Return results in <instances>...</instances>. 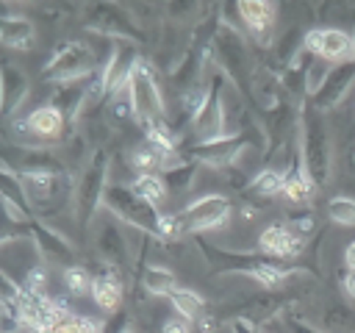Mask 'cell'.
<instances>
[{
	"instance_id": "obj_28",
	"label": "cell",
	"mask_w": 355,
	"mask_h": 333,
	"mask_svg": "<svg viewBox=\"0 0 355 333\" xmlns=\"http://www.w3.org/2000/svg\"><path fill=\"white\" fill-rule=\"evenodd\" d=\"M169 302H172V308H175V316H180V319H186V322H200L202 319V314H205V300L197 294V291H191V289H178V291H172L169 294Z\"/></svg>"
},
{
	"instance_id": "obj_37",
	"label": "cell",
	"mask_w": 355,
	"mask_h": 333,
	"mask_svg": "<svg viewBox=\"0 0 355 333\" xmlns=\"http://www.w3.org/2000/svg\"><path fill=\"white\" fill-rule=\"evenodd\" d=\"M44 280H47V275H44V266H33V269L28 272V278H25V289H31V291H39V294H42V289H44Z\"/></svg>"
},
{
	"instance_id": "obj_19",
	"label": "cell",
	"mask_w": 355,
	"mask_h": 333,
	"mask_svg": "<svg viewBox=\"0 0 355 333\" xmlns=\"http://www.w3.org/2000/svg\"><path fill=\"white\" fill-rule=\"evenodd\" d=\"M64 125H67V117H64V111L55 108L53 103L33 108V111L19 122V128L31 130V133H33L36 139H42V142H58V139L64 136Z\"/></svg>"
},
{
	"instance_id": "obj_35",
	"label": "cell",
	"mask_w": 355,
	"mask_h": 333,
	"mask_svg": "<svg viewBox=\"0 0 355 333\" xmlns=\"http://www.w3.org/2000/svg\"><path fill=\"white\" fill-rule=\"evenodd\" d=\"M286 333H327L324 327H316V325H311V322H305V319H300V316H286Z\"/></svg>"
},
{
	"instance_id": "obj_34",
	"label": "cell",
	"mask_w": 355,
	"mask_h": 333,
	"mask_svg": "<svg viewBox=\"0 0 355 333\" xmlns=\"http://www.w3.org/2000/svg\"><path fill=\"white\" fill-rule=\"evenodd\" d=\"M92 280H94V275H89V269L80 266V264H72V266L64 269V283H67V289H69L72 294L92 291Z\"/></svg>"
},
{
	"instance_id": "obj_14",
	"label": "cell",
	"mask_w": 355,
	"mask_h": 333,
	"mask_svg": "<svg viewBox=\"0 0 355 333\" xmlns=\"http://www.w3.org/2000/svg\"><path fill=\"white\" fill-rule=\"evenodd\" d=\"M247 36L258 44V47H269L272 44V31L277 22V6L269 0H241L236 6Z\"/></svg>"
},
{
	"instance_id": "obj_8",
	"label": "cell",
	"mask_w": 355,
	"mask_h": 333,
	"mask_svg": "<svg viewBox=\"0 0 355 333\" xmlns=\"http://www.w3.org/2000/svg\"><path fill=\"white\" fill-rule=\"evenodd\" d=\"M225 75H214L208 80V94L205 103L200 105V111L191 117V144H205V142H216L230 136L227 130V117H225Z\"/></svg>"
},
{
	"instance_id": "obj_43",
	"label": "cell",
	"mask_w": 355,
	"mask_h": 333,
	"mask_svg": "<svg viewBox=\"0 0 355 333\" xmlns=\"http://www.w3.org/2000/svg\"><path fill=\"white\" fill-rule=\"evenodd\" d=\"M349 161H352V166H355V147H352V153H349Z\"/></svg>"
},
{
	"instance_id": "obj_5",
	"label": "cell",
	"mask_w": 355,
	"mask_h": 333,
	"mask_svg": "<svg viewBox=\"0 0 355 333\" xmlns=\"http://www.w3.org/2000/svg\"><path fill=\"white\" fill-rule=\"evenodd\" d=\"M83 25L100 36L116 39V42H133V44H144V31L139 25V19L133 17V11H128L122 3H89L83 8Z\"/></svg>"
},
{
	"instance_id": "obj_24",
	"label": "cell",
	"mask_w": 355,
	"mask_h": 333,
	"mask_svg": "<svg viewBox=\"0 0 355 333\" xmlns=\"http://www.w3.org/2000/svg\"><path fill=\"white\" fill-rule=\"evenodd\" d=\"M58 178L61 175H19V183H22V191L28 197V205L31 211L33 208H44L47 203H53L58 197Z\"/></svg>"
},
{
	"instance_id": "obj_32",
	"label": "cell",
	"mask_w": 355,
	"mask_h": 333,
	"mask_svg": "<svg viewBox=\"0 0 355 333\" xmlns=\"http://www.w3.org/2000/svg\"><path fill=\"white\" fill-rule=\"evenodd\" d=\"M44 333H103V325L94 322V319H89V316H80V314L67 311V314H64L50 330H44Z\"/></svg>"
},
{
	"instance_id": "obj_2",
	"label": "cell",
	"mask_w": 355,
	"mask_h": 333,
	"mask_svg": "<svg viewBox=\"0 0 355 333\" xmlns=\"http://www.w3.org/2000/svg\"><path fill=\"white\" fill-rule=\"evenodd\" d=\"M214 58L222 67V75L244 94V100L252 105V78H255V58L250 56L244 31L230 19H216L214 42H211ZM255 108V105H252Z\"/></svg>"
},
{
	"instance_id": "obj_16",
	"label": "cell",
	"mask_w": 355,
	"mask_h": 333,
	"mask_svg": "<svg viewBox=\"0 0 355 333\" xmlns=\"http://www.w3.org/2000/svg\"><path fill=\"white\" fill-rule=\"evenodd\" d=\"M352 83H355V61L338 64V67H333V69H327L322 75V83L316 86V92L308 100H311L313 108H319L324 114V111L336 108L347 97V92L352 89Z\"/></svg>"
},
{
	"instance_id": "obj_26",
	"label": "cell",
	"mask_w": 355,
	"mask_h": 333,
	"mask_svg": "<svg viewBox=\"0 0 355 333\" xmlns=\"http://www.w3.org/2000/svg\"><path fill=\"white\" fill-rule=\"evenodd\" d=\"M244 194H247V197H258V200H269V197L283 194V172H277V169H272V166L258 169V172L244 183Z\"/></svg>"
},
{
	"instance_id": "obj_41",
	"label": "cell",
	"mask_w": 355,
	"mask_h": 333,
	"mask_svg": "<svg viewBox=\"0 0 355 333\" xmlns=\"http://www.w3.org/2000/svg\"><path fill=\"white\" fill-rule=\"evenodd\" d=\"M341 289L347 291L349 300H355V269H347L344 278H341Z\"/></svg>"
},
{
	"instance_id": "obj_13",
	"label": "cell",
	"mask_w": 355,
	"mask_h": 333,
	"mask_svg": "<svg viewBox=\"0 0 355 333\" xmlns=\"http://www.w3.org/2000/svg\"><path fill=\"white\" fill-rule=\"evenodd\" d=\"M139 61H141L139 58V44H133V42H116L111 47V56H108V61L103 67V83H105L108 100L116 97L119 89H128L130 75H133V69H136Z\"/></svg>"
},
{
	"instance_id": "obj_39",
	"label": "cell",
	"mask_w": 355,
	"mask_h": 333,
	"mask_svg": "<svg viewBox=\"0 0 355 333\" xmlns=\"http://www.w3.org/2000/svg\"><path fill=\"white\" fill-rule=\"evenodd\" d=\"M161 333H191V322L180 319V316H169L161 327Z\"/></svg>"
},
{
	"instance_id": "obj_29",
	"label": "cell",
	"mask_w": 355,
	"mask_h": 333,
	"mask_svg": "<svg viewBox=\"0 0 355 333\" xmlns=\"http://www.w3.org/2000/svg\"><path fill=\"white\" fill-rule=\"evenodd\" d=\"M322 327L327 333H355V308L347 302H327L322 311Z\"/></svg>"
},
{
	"instance_id": "obj_18",
	"label": "cell",
	"mask_w": 355,
	"mask_h": 333,
	"mask_svg": "<svg viewBox=\"0 0 355 333\" xmlns=\"http://www.w3.org/2000/svg\"><path fill=\"white\" fill-rule=\"evenodd\" d=\"M291 302V291H258V294H252L250 300H244V302H239L236 308H230V311H239V319H247V322H252V325H266V322H272L286 305ZM236 319V316H233Z\"/></svg>"
},
{
	"instance_id": "obj_23",
	"label": "cell",
	"mask_w": 355,
	"mask_h": 333,
	"mask_svg": "<svg viewBox=\"0 0 355 333\" xmlns=\"http://www.w3.org/2000/svg\"><path fill=\"white\" fill-rule=\"evenodd\" d=\"M0 42L6 47H14V50H31L36 42V25L22 14H3Z\"/></svg>"
},
{
	"instance_id": "obj_10",
	"label": "cell",
	"mask_w": 355,
	"mask_h": 333,
	"mask_svg": "<svg viewBox=\"0 0 355 333\" xmlns=\"http://www.w3.org/2000/svg\"><path fill=\"white\" fill-rule=\"evenodd\" d=\"M250 144H252V136L247 130H241V133H230V136L216 139V142L189 144L183 150V158H191V161L205 164V166L227 169V166H233V164L241 161V155L250 150Z\"/></svg>"
},
{
	"instance_id": "obj_6",
	"label": "cell",
	"mask_w": 355,
	"mask_h": 333,
	"mask_svg": "<svg viewBox=\"0 0 355 333\" xmlns=\"http://www.w3.org/2000/svg\"><path fill=\"white\" fill-rule=\"evenodd\" d=\"M128 97H130V108H133V119L139 128L153 125V122H166V103L158 86V78L150 67V61H139L130 83H128Z\"/></svg>"
},
{
	"instance_id": "obj_25",
	"label": "cell",
	"mask_w": 355,
	"mask_h": 333,
	"mask_svg": "<svg viewBox=\"0 0 355 333\" xmlns=\"http://www.w3.org/2000/svg\"><path fill=\"white\" fill-rule=\"evenodd\" d=\"M313 194V183L308 178V172L302 169V161H300V150H297V158L294 164L283 172V197H288L291 203H308V197Z\"/></svg>"
},
{
	"instance_id": "obj_33",
	"label": "cell",
	"mask_w": 355,
	"mask_h": 333,
	"mask_svg": "<svg viewBox=\"0 0 355 333\" xmlns=\"http://www.w3.org/2000/svg\"><path fill=\"white\" fill-rule=\"evenodd\" d=\"M327 216L330 222L341 225V228H355V200L347 194H338L327 203Z\"/></svg>"
},
{
	"instance_id": "obj_22",
	"label": "cell",
	"mask_w": 355,
	"mask_h": 333,
	"mask_svg": "<svg viewBox=\"0 0 355 333\" xmlns=\"http://www.w3.org/2000/svg\"><path fill=\"white\" fill-rule=\"evenodd\" d=\"M89 294H92V300H94L100 308L116 314L119 305H122V294H125V291H122V280L116 278V269L105 264V269L94 275V280H92V291H89Z\"/></svg>"
},
{
	"instance_id": "obj_30",
	"label": "cell",
	"mask_w": 355,
	"mask_h": 333,
	"mask_svg": "<svg viewBox=\"0 0 355 333\" xmlns=\"http://www.w3.org/2000/svg\"><path fill=\"white\" fill-rule=\"evenodd\" d=\"M197 161H191V158H178L166 172H161L164 175V183H166V189H169V194H180V191H186L191 183H194V172H197Z\"/></svg>"
},
{
	"instance_id": "obj_38",
	"label": "cell",
	"mask_w": 355,
	"mask_h": 333,
	"mask_svg": "<svg viewBox=\"0 0 355 333\" xmlns=\"http://www.w3.org/2000/svg\"><path fill=\"white\" fill-rule=\"evenodd\" d=\"M291 230L305 239V233L313 230V214H297V216H291Z\"/></svg>"
},
{
	"instance_id": "obj_4",
	"label": "cell",
	"mask_w": 355,
	"mask_h": 333,
	"mask_svg": "<svg viewBox=\"0 0 355 333\" xmlns=\"http://www.w3.org/2000/svg\"><path fill=\"white\" fill-rule=\"evenodd\" d=\"M108 189V153L103 147H97L86 164L83 172L75 183V194H72V205H75V219L80 228H86L92 222V216L97 214V208L103 205Z\"/></svg>"
},
{
	"instance_id": "obj_12",
	"label": "cell",
	"mask_w": 355,
	"mask_h": 333,
	"mask_svg": "<svg viewBox=\"0 0 355 333\" xmlns=\"http://www.w3.org/2000/svg\"><path fill=\"white\" fill-rule=\"evenodd\" d=\"M3 164H8L17 175H64L67 164L42 147H8L3 153Z\"/></svg>"
},
{
	"instance_id": "obj_1",
	"label": "cell",
	"mask_w": 355,
	"mask_h": 333,
	"mask_svg": "<svg viewBox=\"0 0 355 333\" xmlns=\"http://www.w3.org/2000/svg\"><path fill=\"white\" fill-rule=\"evenodd\" d=\"M297 133H300L297 150H300L302 169L308 172L313 189H322L333 172V144H330V130H327L324 114L319 108H313L308 97L300 103Z\"/></svg>"
},
{
	"instance_id": "obj_11",
	"label": "cell",
	"mask_w": 355,
	"mask_h": 333,
	"mask_svg": "<svg viewBox=\"0 0 355 333\" xmlns=\"http://www.w3.org/2000/svg\"><path fill=\"white\" fill-rule=\"evenodd\" d=\"M302 50L338 67L355 61V36L341 28H311L302 36Z\"/></svg>"
},
{
	"instance_id": "obj_40",
	"label": "cell",
	"mask_w": 355,
	"mask_h": 333,
	"mask_svg": "<svg viewBox=\"0 0 355 333\" xmlns=\"http://www.w3.org/2000/svg\"><path fill=\"white\" fill-rule=\"evenodd\" d=\"M230 333H261V327L258 325H252V322H247V319H233L230 322Z\"/></svg>"
},
{
	"instance_id": "obj_44",
	"label": "cell",
	"mask_w": 355,
	"mask_h": 333,
	"mask_svg": "<svg viewBox=\"0 0 355 333\" xmlns=\"http://www.w3.org/2000/svg\"><path fill=\"white\" fill-rule=\"evenodd\" d=\"M122 333H133V327H130V325H128V327H125V330H122Z\"/></svg>"
},
{
	"instance_id": "obj_20",
	"label": "cell",
	"mask_w": 355,
	"mask_h": 333,
	"mask_svg": "<svg viewBox=\"0 0 355 333\" xmlns=\"http://www.w3.org/2000/svg\"><path fill=\"white\" fill-rule=\"evenodd\" d=\"M97 253L103 255V261L114 269H125L130 264V247H128V239L122 233V228L116 222H105L100 230H97Z\"/></svg>"
},
{
	"instance_id": "obj_15",
	"label": "cell",
	"mask_w": 355,
	"mask_h": 333,
	"mask_svg": "<svg viewBox=\"0 0 355 333\" xmlns=\"http://www.w3.org/2000/svg\"><path fill=\"white\" fill-rule=\"evenodd\" d=\"M28 233H31V239H33V244H36V253H39V258H42L44 264H50V266H64V269L72 266V261H75V247H72V241H69L64 233H58L55 228L39 222V219L28 228Z\"/></svg>"
},
{
	"instance_id": "obj_7",
	"label": "cell",
	"mask_w": 355,
	"mask_h": 333,
	"mask_svg": "<svg viewBox=\"0 0 355 333\" xmlns=\"http://www.w3.org/2000/svg\"><path fill=\"white\" fill-rule=\"evenodd\" d=\"M97 69L100 67L94 64L92 47H86L78 39H69V42L55 44V50L50 53V58L42 69V78L64 86V83H78L80 78H92Z\"/></svg>"
},
{
	"instance_id": "obj_36",
	"label": "cell",
	"mask_w": 355,
	"mask_h": 333,
	"mask_svg": "<svg viewBox=\"0 0 355 333\" xmlns=\"http://www.w3.org/2000/svg\"><path fill=\"white\" fill-rule=\"evenodd\" d=\"M194 11H197L194 3H169V6H166V14L172 17V22H175V19L183 22V19H186L189 14H194Z\"/></svg>"
},
{
	"instance_id": "obj_3",
	"label": "cell",
	"mask_w": 355,
	"mask_h": 333,
	"mask_svg": "<svg viewBox=\"0 0 355 333\" xmlns=\"http://www.w3.org/2000/svg\"><path fill=\"white\" fill-rule=\"evenodd\" d=\"M103 205L116 219H122L125 225L136 228L139 233L161 239V216L164 214L158 211V205L141 200L130 186H125V183H108L105 197H103Z\"/></svg>"
},
{
	"instance_id": "obj_42",
	"label": "cell",
	"mask_w": 355,
	"mask_h": 333,
	"mask_svg": "<svg viewBox=\"0 0 355 333\" xmlns=\"http://www.w3.org/2000/svg\"><path fill=\"white\" fill-rule=\"evenodd\" d=\"M344 261H347V269H355V241H349V244H347Z\"/></svg>"
},
{
	"instance_id": "obj_21",
	"label": "cell",
	"mask_w": 355,
	"mask_h": 333,
	"mask_svg": "<svg viewBox=\"0 0 355 333\" xmlns=\"http://www.w3.org/2000/svg\"><path fill=\"white\" fill-rule=\"evenodd\" d=\"M0 86H3V117H14V111L28 97L31 80L22 69H17L14 64H6L0 69Z\"/></svg>"
},
{
	"instance_id": "obj_27",
	"label": "cell",
	"mask_w": 355,
	"mask_h": 333,
	"mask_svg": "<svg viewBox=\"0 0 355 333\" xmlns=\"http://www.w3.org/2000/svg\"><path fill=\"white\" fill-rule=\"evenodd\" d=\"M141 286L150 291V294H155V297H166L169 300V294L172 291H178L180 286H178V278H175V272L172 269H166V266H144V272H141Z\"/></svg>"
},
{
	"instance_id": "obj_17",
	"label": "cell",
	"mask_w": 355,
	"mask_h": 333,
	"mask_svg": "<svg viewBox=\"0 0 355 333\" xmlns=\"http://www.w3.org/2000/svg\"><path fill=\"white\" fill-rule=\"evenodd\" d=\"M305 250V239L300 233L291 230V225H283V222H275V225H266L261 233H258V253L269 255V258H294Z\"/></svg>"
},
{
	"instance_id": "obj_9",
	"label": "cell",
	"mask_w": 355,
	"mask_h": 333,
	"mask_svg": "<svg viewBox=\"0 0 355 333\" xmlns=\"http://www.w3.org/2000/svg\"><path fill=\"white\" fill-rule=\"evenodd\" d=\"M178 216V228L180 233H202V230H214L230 222L233 216V203L225 194H205L191 200Z\"/></svg>"
},
{
	"instance_id": "obj_31",
	"label": "cell",
	"mask_w": 355,
	"mask_h": 333,
	"mask_svg": "<svg viewBox=\"0 0 355 333\" xmlns=\"http://www.w3.org/2000/svg\"><path fill=\"white\" fill-rule=\"evenodd\" d=\"M130 189H133L141 200H147V203H153V205H158V203L169 194V189H166V183H164V175H158V172H139Z\"/></svg>"
}]
</instances>
